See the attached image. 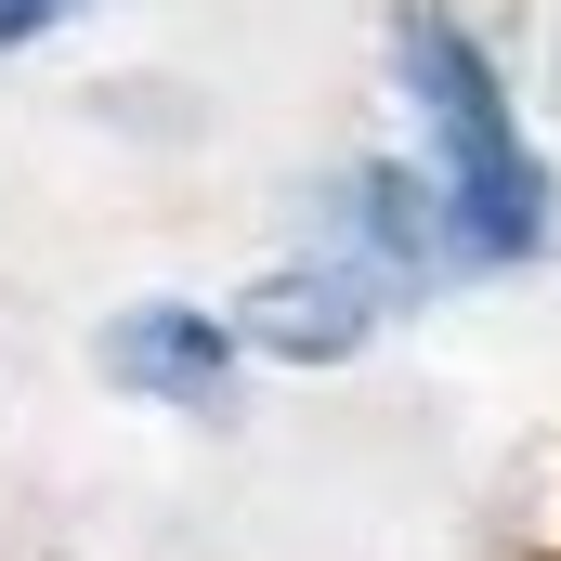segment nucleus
I'll list each match as a JSON object with an SVG mask.
<instances>
[{
	"label": "nucleus",
	"instance_id": "nucleus-4",
	"mask_svg": "<svg viewBox=\"0 0 561 561\" xmlns=\"http://www.w3.org/2000/svg\"><path fill=\"white\" fill-rule=\"evenodd\" d=\"M66 13H79V0H0V53H13V39H39V26H66Z\"/></svg>",
	"mask_w": 561,
	"mask_h": 561
},
{
	"label": "nucleus",
	"instance_id": "nucleus-1",
	"mask_svg": "<svg viewBox=\"0 0 561 561\" xmlns=\"http://www.w3.org/2000/svg\"><path fill=\"white\" fill-rule=\"evenodd\" d=\"M392 79H405V105H419V131H431V196H444L470 275L536 262V249H549V157L510 118L496 53H483L457 13L405 0V13H392Z\"/></svg>",
	"mask_w": 561,
	"mask_h": 561
},
{
	"label": "nucleus",
	"instance_id": "nucleus-2",
	"mask_svg": "<svg viewBox=\"0 0 561 561\" xmlns=\"http://www.w3.org/2000/svg\"><path fill=\"white\" fill-rule=\"evenodd\" d=\"M379 313H392V287L366 275L353 249H300V262H262V275L236 287V353H262V366H353L366 340H379Z\"/></svg>",
	"mask_w": 561,
	"mask_h": 561
},
{
	"label": "nucleus",
	"instance_id": "nucleus-3",
	"mask_svg": "<svg viewBox=\"0 0 561 561\" xmlns=\"http://www.w3.org/2000/svg\"><path fill=\"white\" fill-rule=\"evenodd\" d=\"M92 366L144 392V405H222L236 392V327L222 313H196V300H131V313H105V340H92Z\"/></svg>",
	"mask_w": 561,
	"mask_h": 561
}]
</instances>
